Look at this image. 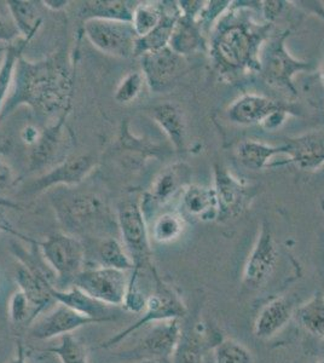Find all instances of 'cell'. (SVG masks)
Masks as SVG:
<instances>
[{
    "label": "cell",
    "instance_id": "1",
    "mask_svg": "<svg viewBox=\"0 0 324 363\" xmlns=\"http://www.w3.org/2000/svg\"><path fill=\"white\" fill-rule=\"evenodd\" d=\"M262 1H231V6L208 35V54L218 77L234 83L262 69L260 55L274 26L255 20Z\"/></svg>",
    "mask_w": 324,
    "mask_h": 363
},
{
    "label": "cell",
    "instance_id": "2",
    "mask_svg": "<svg viewBox=\"0 0 324 363\" xmlns=\"http://www.w3.org/2000/svg\"><path fill=\"white\" fill-rule=\"evenodd\" d=\"M73 90L74 66L66 50H58L35 62L22 56L0 121L21 106L30 108L38 116L55 121L68 116Z\"/></svg>",
    "mask_w": 324,
    "mask_h": 363
},
{
    "label": "cell",
    "instance_id": "3",
    "mask_svg": "<svg viewBox=\"0 0 324 363\" xmlns=\"http://www.w3.org/2000/svg\"><path fill=\"white\" fill-rule=\"evenodd\" d=\"M58 220L70 233H95L118 227L109 207L102 199L90 193H73L58 199L55 203Z\"/></svg>",
    "mask_w": 324,
    "mask_h": 363
},
{
    "label": "cell",
    "instance_id": "4",
    "mask_svg": "<svg viewBox=\"0 0 324 363\" xmlns=\"http://www.w3.org/2000/svg\"><path fill=\"white\" fill-rule=\"evenodd\" d=\"M152 274L154 279V292L148 296L142 316L135 323H132L131 326H128L118 335H113L106 342L99 344L101 349H111L116 347L128 337L133 335L135 330L143 328L149 323L171 321V320L181 321V318H184L188 315V308L176 289L161 279L155 268L152 269Z\"/></svg>",
    "mask_w": 324,
    "mask_h": 363
},
{
    "label": "cell",
    "instance_id": "5",
    "mask_svg": "<svg viewBox=\"0 0 324 363\" xmlns=\"http://www.w3.org/2000/svg\"><path fill=\"white\" fill-rule=\"evenodd\" d=\"M291 33V29H286L267 40L260 55L262 69L259 74L271 86L284 89L291 95L298 96L293 79L300 72H311L315 69V66L310 61L291 56L286 48V40Z\"/></svg>",
    "mask_w": 324,
    "mask_h": 363
},
{
    "label": "cell",
    "instance_id": "6",
    "mask_svg": "<svg viewBox=\"0 0 324 363\" xmlns=\"http://www.w3.org/2000/svg\"><path fill=\"white\" fill-rule=\"evenodd\" d=\"M37 247L46 264L56 275V287L66 289L73 286V281L84 270L85 246L74 235L67 233H54L44 241H37Z\"/></svg>",
    "mask_w": 324,
    "mask_h": 363
},
{
    "label": "cell",
    "instance_id": "7",
    "mask_svg": "<svg viewBox=\"0 0 324 363\" xmlns=\"http://www.w3.org/2000/svg\"><path fill=\"white\" fill-rule=\"evenodd\" d=\"M116 222L123 247L135 263V272H142L155 268L152 262V245L147 218L140 203L126 200L119 203L116 210Z\"/></svg>",
    "mask_w": 324,
    "mask_h": 363
},
{
    "label": "cell",
    "instance_id": "8",
    "mask_svg": "<svg viewBox=\"0 0 324 363\" xmlns=\"http://www.w3.org/2000/svg\"><path fill=\"white\" fill-rule=\"evenodd\" d=\"M214 191L217 196L218 222H228L242 216L258 195L259 188L250 186L246 181L236 177L229 169L214 164Z\"/></svg>",
    "mask_w": 324,
    "mask_h": 363
},
{
    "label": "cell",
    "instance_id": "9",
    "mask_svg": "<svg viewBox=\"0 0 324 363\" xmlns=\"http://www.w3.org/2000/svg\"><path fill=\"white\" fill-rule=\"evenodd\" d=\"M84 33L103 54L120 58L135 56L137 35L131 22L89 20L84 22Z\"/></svg>",
    "mask_w": 324,
    "mask_h": 363
},
{
    "label": "cell",
    "instance_id": "10",
    "mask_svg": "<svg viewBox=\"0 0 324 363\" xmlns=\"http://www.w3.org/2000/svg\"><path fill=\"white\" fill-rule=\"evenodd\" d=\"M181 333L179 320L157 322L135 347L123 351L119 357L132 363L164 361L172 357Z\"/></svg>",
    "mask_w": 324,
    "mask_h": 363
},
{
    "label": "cell",
    "instance_id": "11",
    "mask_svg": "<svg viewBox=\"0 0 324 363\" xmlns=\"http://www.w3.org/2000/svg\"><path fill=\"white\" fill-rule=\"evenodd\" d=\"M130 277L126 272L116 269H84L73 281V286L84 291L97 301L114 308L123 306V299L128 292Z\"/></svg>",
    "mask_w": 324,
    "mask_h": 363
},
{
    "label": "cell",
    "instance_id": "12",
    "mask_svg": "<svg viewBox=\"0 0 324 363\" xmlns=\"http://www.w3.org/2000/svg\"><path fill=\"white\" fill-rule=\"evenodd\" d=\"M279 260V248L270 224L264 220L258 239L250 251L242 272V285L255 291L267 284L275 272Z\"/></svg>",
    "mask_w": 324,
    "mask_h": 363
},
{
    "label": "cell",
    "instance_id": "13",
    "mask_svg": "<svg viewBox=\"0 0 324 363\" xmlns=\"http://www.w3.org/2000/svg\"><path fill=\"white\" fill-rule=\"evenodd\" d=\"M99 160L94 154H82L78 157H68L50 169L49 172L41 174L40 177L32 182L27 191L30 194H39L55 186H77L90 176Z\"/></svg>",
    "mask_w": 324,
    "mask_h": 363
},
{
    "label": "cell",
    "instance_id": "14",
    "mask_svg": "<svg viewBox=\"0 0 324 363\" xmlns=\"http://www.w3.org/2000/svg\"><path fill=\"white\" fill-rule=\"evenodd\" d=\"M140 58L145 84L155 94L172 86L184 69V57L176 54L169 46L144 54Z\"/></svg>",
    "mask_w": 324,
    "mask_h": 363
},
{
    "label": "cell",
    "instance_id": "15",
    "mask_svg": "<svg viewBox=\"0 0 324 363\" xmlns=\"http://www.w3.org/2000/svg\"><path fill=\"white\" fill-rule=\"evenodd\" d=\"M102 322L87 318L74 310L58 304L51 313L34 322L28 328V335L35 340H50L61 338L63 335H73V332L90 325H99Z\"/></svg>",
    "mask_w": 324,
    "mask_h": 363
},
{
    "label": "cell",
    "instance_id": "16",
    "mask_svg": "<svg viewBox=\"0 0 324 363\" xmlns=\"http://www.w3.org/2000/svg\"><path fill=\"white\" fill-rule=\"evenodd\" d=\"M191 169L184 162H176L161 171L152 182V189L140 205L143 212L152 206H164L177 194H181L185 186L190 184Z\"/></svg>",
    "mask_w": 324,
    "mask_h": 363
},
{
    "label": "cell",
    "instance_id": "17",
    "mask_svg": "<svg viewBox=\"0 0 324 363\" xmlns=\"http://www.w3.org/2000/svg\"><path fill=\"white\" fill-rule=\"evenodd\" d=\"M286 155L289 160L304 171H315L324 167V133H311L303 136L286 138Z\"/></svg>",
    "mask_w": 324,
    "mask_h": 363
},
{
    "label": "cell",
    "instance_id": "18",
    "mask_svg": "<svg viewBox=\"0 0 324 363\" xmlns=\"http://www.w3.org/2000/svg\"><path fill=\"white\" fill-rule=\"evenodd\" d=\"M51 294L57 304L67 306L87 318L99 320L102 323L116 321L119 318V315L113 309L114 306H109L97 301L75 286L67 289L54 287L51 289Z\"/></svg>",
    "mask_w": 324,
    "mask_h": 363
},
{
    "label": "cell",
    "instance_id": "19",
    "mask_svg": "<svg viewBox=\"0 0 324 363\" xmlns=\"http://www.w3.org/2000/svg\"><path fill=\"white\" fill-rule=\"evenodd\" d=\"M284 104L265 96L243 94L230 104L226 116L231 123L240 126L260 125L271 112L284 107Z\"/></svg>",
    "mask_w": 324,
    "mask_h": 363
},
{
    "label": "cell",
    "instance_id": "20",
    "mask_svg": "<svg viewBox=\"0 0 324 363\" xmlns=\"http://www.w3.org/2000/svg\"><path fill=\"white\" fill-rule=\"evenodd\" d=\"M294 306L287 298L271 299L257 315L253 325V333L262 340L274 338L287 326L288 322L294 316Z\"/></svg>",
    "mask_w": 324,
    "mask_h": 363
},
{
    "label": "cell",
    "instance_id": "21",
    "mask_svg": "<svg viewBox=\"0 0 324 363\" xmlns=\"http://www.w3.org/2000/svg\"><path fill=\"white\" fill-rule=\"evenodd\" d=\"M67 116L56 120L54 124L50 125L44 131H41L40 138L37 145L32 147L29 155V169L30 171L45 169L55 164L56 159L62 152L63 142L66 138L65 126Z\"/></svg>",
    "mask_w": 324,
    "mask_h": 363
},
{
    "label": "cell",
    "instance_id": "22",
    "mask_svg": "<svg viewBox=\"0 0 324 363\" xmlns=\"http://www.w3.org/2000/svg\"><path fill=\"white\" fill-rule=\"evenodd\" d=\"M150 116L167 136L178 153L186 150V121L181 108L172 102L157 104L150 109Z\"/></svg>",
    "mask_w": 324,
    "mask_h": 363
},
{
    "label": "cell",
    "instance_id": "23",
    "mask_svg": "<svg viewBox=\"0 0 324 363\" xmlns=\"http://www.w3.org/2000/svg\"><path fill=\"white\" fill-rule=\"evenodd\" d=\"M181 215L190 216L202 222L217 220V196L214 188L191 184L181 193Z\"/></svg>",
    "mask_w": 324,
    "mask_h": 363
},
{
    "label": "cell",
    "instance_id": "24",
    "mask_svg": "<svg viewBox=\"0 0 324 363\" xmlns=\"http://www.w3.org/2000/svg\"><path fill=\"white\" fill-rule=\"evenodd\" d=\"M179 18V10L177 1H166L164 17L160 25L143 38H137L135 56L140 57L144 54L167 48L172 37L173 29Z\"/></svg>",
    "mask_w": 324,
    "mask_h": 363
},
{
    "label": "cell",
    "instance_id": "25",
    "mask_svg": "<svg viewBox=\"0 0 324 363\" xmlns=\"http://www.w3.org/2000/svg\"><path fill=\"white\" fill-rule=\"evenodd\" d=\"M169 48L176 54L184 57L201 50L207 51L208 42L196 21L179 16L173 29Z\"/></svg>",
    "mask_w": 324,
    "mask_h": 363
},
{
    "label": "cell",
    "instance_id": "26",
    "mask_svg": "<svg viewBox=\"0 0 324 363\" xmlns=\"http://www.w3.org/2000/svg\"><path fill=\"white\" fill-rule=\"evenodd\" d=\"M125 0H91L82 3L80 17L89 20L131 22L135 5Z\"/></svg>",
    "mask_w": 324,
    "mask_h": 363
},
{
    "label": "cell",
    "instance_id": "27",
    "mask_svg": "<svg viewBox=\"0 0 324 363\" xmlns=\"http://www.w3.org/2000/svg\"><path fill=\"white\" fill-rule=\"evenodd\" d=\"M21 38L32 42L43 26V16L37 1L30 0H8L6 3Z\"/></svg>",
    "mask_w": 324,
    "mask_h": 363
},
{
    "label": "cell",
    "instance_id": "28",
    "mask_svg": "<svg viewBox=\"0 0 324 363\" xmlns=\"http://www.w3.org/2000/svg\"><path fill=\"white\" fill-rule=\"evenodd\" d=\"M236 153L246 169L260 171L270 166L272 157L286 154V145H269L259 140H247L238 145Z\"/></svg>",
    "mask_w": 324,
    "mask_h": 363
},
{
    "label": "cell",
    "instance_id": "29",
    "mask_svg": "<svg viewBox=\"0 0 324 363\" xmlns=\"http://www.w3.org/2000/svg\"><path fill=\"white\" fill-rule=\"evenodd\" d=\"M205 335L201 323L181 330V337L172 354V363H203Z\"/></svg>",
    "mask_w": 324,
    "mask_h": 363
},
{
    "label": "cell",
    "instance_id": "30",
    "mask_svg": "<svg viewBox=\"0 0 324 363\" xmlns=\"http://www.w3.org/2000/svg\"><path fill=\"white\" fill-rule=\"evenodd\" d=\"M119 145L125 153L128 154V159L135 161V165H142L144 161L156 157L161 159L166 155V150L160 145L149 142L148 140L135 137L132 135L128 128V120H125L120 130Z\"/></svg>",
    "mask_w": 324,
    "mask_h": 363
},
{
    "label": "cell",
    "instance_id": "31",
    "mask_svg": "<svg viewBox=\"0 0 324 363\" xmlns=\"http://www.w3.org/2000/svg\"><path fill=\"white\" fill-rule=\"evenodd\" d=\"M29 43V40L21 38L17 42L6 46L4 50V55L0 62V114L13 89L17 63L23 56V51Z\"/></svg>",
    "mask_w": 324,
    "mask_h": 363
},
{
    "label": "cell",
    "instance_id": "32",
    "mask_svg": "<svg viewBox=\"0 0 324 363\" xmlns=\"http://www.w3.org/2000/svg\"><path fill=\"white\" fill-rule=\"evenodd\" d=\"M294 316L308 335L324 340V294L317 291L294 311Z\"/></svg>",
    "mask_w": 324,
    "mask_h": 363
},
{
    "label": "cell",
    "instance_id": "33",
    "mask_svg": "<svg viewBox=\"0 0 324 363\" xmlns=\"http://www.w3.org/2000/svg\"><path fill=\"white\" fill-rule=\"evenodd\" d=\"M166 1H143L135 5L131 25L137 38H143L160 25Z\"/></svg>",
    "mask_w": 324,
    "mask_h": 363
},
{
    "label": "cell",
    "instance_id": "34",
    "mask_svg": "<svg viewBox=\"0 0 324 363\" xmlns=\"http://www.w3.org/2000/svg\"><path fill=\"white\" fill-rule=\"evenodd\" d=\"M99 267L116 269L120 272H133L135 263L126 248L115 238H104L97 247Z\"/></svg>",
    "mask_w": 324,
    "mask_h": 363
},
{
    "label": "cell",
    "instance_id": "35",
    "mask_svg": "<svg viewBox=\"0 0 324 363\" xmlns=\"http://www.w3.org/2000/svg\"><path fill=\"white\" fill-rule=\"evenodd\" d=\"M185 227L186 220L181 212H164L155 218L149 234L157 244H171L183 235Z\"/></svg>",
    "mask_w": 324,
    "mask_h": 363
},
{
    "label": "cell",
    "instance_id": "36",
    "mask_svg": "<svg viewBox=\"0 0 324 363\" xmlns=\"http://www.w3.org/2000/svg\"><path fill=\"white\" fill-rule=\"evenodd\" d=\"M41 352L57 356L62 363H89L86 345L73 335H63L57 347H46Z\"/></svg>",
    "mask_w": 324,
    "mask_h": 363
},
{
    "label": "cell",
    "instance_id": "37",
    "mask_svg": "<svg viewBox=\"0 0 324 363\" xmlns=\"http://www.w3.org/2000/svg\"><path fill=\"white\" fill-rule=\"evenodd\" d=\"M214 363H255L252 351L233 338H220L213 347Z\"/></svg>",
    "mask_w": 324,
    "mask_h": 363
},
{
    "label": "cell",
    "instance_id": "38",
    "mask_svg": "<svg viewBox=\"0 0 324 363\" xmlns=\"http://www.w3.org/2000/svg\"><path fill=\"white\" fill-rule=\"evenodd\" d=\"M9 316L15 326L29 328L39 315L25 294H22L20 289H17L11 294V298L9 301Z\"/></svg>",
    "mask_w": 324,
    "mask_h": 363
},
{
    "label": "cell",
    "instance_id": "39",
    "mask_svg": "<svg viewBox=\"0 0 324 363\" xmlns=\"http://www.w3.org/2000/svg\"><path fill=\"white\" fill-rule=\"evenodd\" d=\"M144 80L142 72H130L125 75L114 91V99L116 104H130L140 97L143 90Z\"/></svg>",
    "mask_w": 324,
    "mask_h": 363
},
{
    "label": "cell",
    "instance_id": "40",
    "mask_svg": "<svg viewBox=\"0 0 324 363\" xmlns=\"http://www.w3.org/2000/svg\"><path fill=\"white\" fill-rule=\"evenodd\" d=\"M231 6L230 0H210L206 1L200 16L197 18V25L200 26L202 33L206 37L210 35L211 30L213 29L220 17L229 10Z\"/></svg>",
    "mask_w": 324,
    "mask_h": 363
},
{
    "label": "cell",
    "instance_id": "41",
    "mask_svg": "<svg viewBox=\"0 0 324 363\" xmlns=\"http://www.w3.org/2000/svg\"><path fill=\"white\" fill-rule=\"evenodd\" d=\"M140 272H132V275L130 277V282H128V292L123 299V308L128 313H133V314H142L144 309H145V304H147V299L148 297L143 294V291L140 287Z\"/></svg>",
    "mask_w": 324,
    "mask_h": 363
},
{
    "label": "cell",
    "instance_id": "42",
    "mask_svg": "<svg viewBox=\"0 0 324 363\" xmlns=\"http://www.w3.org/2000/svg\"><path fill=\"white\" fill-rule=\"evenodd\" d=\"M21 39V34L15 26L6 4L0 5V43L10 45Z\"/></svg>",
    "mask_w": 324,
    "mask_h": 363
},
{
    "label": "cell",
    "instance_id": "43",
    "mask_svg": "<svg viewBox=\"0 0 324 363\" xmlns=\"http://www.w3.org/2000/svg\"><path fill=\"white\" fill-rule=\"evenodd\" d=\"M291 116H298L296 108L291 106V104H284V107L276 109L274 112H271L265 119L260 123V128L265 130V131H277L279 128L284 126L286 120Z\"/></svg>",
    "mask_w": 324,
    "mask_h": 363
},
{
    "label": "cell",
    "instance_id": "44",
    "mask_svg": "<svg viewBox=\"0 0 324 363\" xmlns=\"http://www.w3.org/2000/svg\"><path fill=\"white\" fill-rule=\"evenodd\" d=\"M288 4H289L288 1H281V0H265V1H262L260 13L263 16L264 22L275 25L276 20L284 13Z\"/></svg>",
    "mask_w": 324,
    "mask_h": 363
},
{
    "label": "cell",
    "instance_id": "45",
    "mask_svg": "<svg viewBox=\"0 0 324 363\" xmlns=\"http://www.w3.org/2000/svg\"><path fill=\"white\" fill-rule=\"evenodd\" d=\"M15 183V174L8 162L0 159V194L10 189Z\"/></svg>",
    "mask_w": 324,
    "mask_h": 363
},
{
    "label": "cell",
    "instance_id": "46",
    "mask_svg": "<svg viewBox=\"0 0 324 363\" xmlns=\"http://www.w3.org/2000/svg\"><path fill=\"white\" fill-rule=\"evenodd\" d=\"M41 131H39L33 125H28L26 126L22 131H21V140L25 142L26 145L33 147L37 145L38 140L40 138Z\"/></svg>",
    "mask_w": 324,
    "mask_h": 363
},
{
    "label": "cell",
    "instance_id": "47",
    "mask_svg": "<svg viewBox=\"0 0 324 363\" xmlns=\"http://www.w3.org/2000/svg\"><path fill=\"white\" fill-rule=\"evenodd\" d=\"M1 210H3V208H0V231H5V233H9V234H13V235L17 236V238L25 240L26 242H29V244H35V240L30 239V238H26L25 235H22L21 233L15 230V229L11 227V224L9 223L8 220L5 219Z\"/></svg>",
    "mask_w": 324,
    "mask_h": 363
},
{
    "label": "cell",
    "instance_id": "48",
    "mask_svg": "<svg viewBox=\"0 0 324 363\" xmlns=\"http://www.w3.org/2000/svg\"><path fill=\"white\" fill-rule=\"evenodd\" d=\"M41 4L52 11H61L69 5V1L68 0H44L41 1Z\"/></svg>",
    "mask_w": 324,
    "mask_h": 363
},
{
    "label": "cell",
    "instance_id": "49",
    "mask_svg": "<svg viewBox=\"0 0 324 363\" xmlns=\"http://www.w3.org/2000/svg\"><path fill=\"white\" fill-rule=\"evenodd\" d=\"M26 347L23 342L18 339L17 340L16 344V351H15V356H13V359L10 361L9 363H27L26 361Z\"/></svg>",
    "mask_w": 324,
    "mask_h": 363
},
{
    "label": "cell",
    "instance_id": "50",
    "mask_svg": "<svg viewBox=\"0 0 324 363\" xmlns=\"http://www.w3.org/2000/svg\"><path fill=\"white\" fill-rule=\"evenodd\" d=\"M0 208H13V210H22L18 203H13V201H11V200L3 198V196H0Z\"/></svg>",
    "mask_w": 324,
    "mask_h": 363
},
{
    "label": "cell",
    "instance_id": "51",
    "mask_svg": "<svg viewBox=\"0 0 324 363\" xmlns=\"http://www.w3.org/2000/svg\"><path fill=\"white\" fill-rule=\"evenodd\" d=\"M317 73H318V79H320V85L324 87V58L323 61L320 62V66H318V68H317Z\"/></svg>",
    "mask_w": 324,
    "mask_h": 363
},
{
    "label": "cell",
    "instance_id": "52",
    "mask_svg": "<svg viewBox=\"0 0 324 363\" xmlns=\"http://www.w3.org/2000/svg\"><path fill=\"white\" fill-rule=\"evenodd\" d=\"M312 363H324V359H317V361H315V362Z\"/></svg>",
    "mask_w": 324,
    "mask_h": 363
},
{
    "label": "cell",
    "instance_id": "53",
    "mask_svg": "<svg viewBox=\"0 0 324 363\" xmlns=\"http://www.w3.org/2000/svg\"><path fill=\"white\" fill-rule=\"evenodd\" d=\"M320 208H322V211H324V200L320 203Z\"/></svg>",
    "mask_w": 324,
    "mask_h": 363
},
{
    "label": "cell",
    "instance_id": "54",
    "mask_svg": "<svg viewBox=\"0 0 324 363\" xmlns=\"http://www.w3.org/2000/svg\"><path fill=\"white\" fill-rule=\"evenodd\" d=\"M137 363H159V362H137Z\"/></svg>",
    "mask_w": 324,
    "mask_h": 363
}]
</instances>
